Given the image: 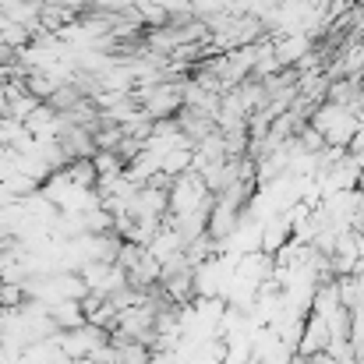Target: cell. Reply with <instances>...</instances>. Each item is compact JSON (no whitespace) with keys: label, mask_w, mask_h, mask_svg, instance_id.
<instances>
[{"label":"cell","mask_w":364,"mask_h":364,"mask_svg":"<svg viewBox=\"0 0 364 364\" xmlns=\"http://www.w3.org/2000/svg\"><path fill=\"white\" fill-rule=\"evenodd\" d=\"M46 315H50V322L57 326V333L85 326V311H82V301H53V304H46Z\"/></svg>","instance_id":"2"},{"label":"cell","mask_w":364,"mask_h":364,"mask_svg":"<svg viewBox=\"0 0 364 364\" xmlns=\"http://www.w3.org/2000/svg\"><path fill=\"white\" fill-rule=\"evenodd\" d=\"M205 202H209V188H205V181H202V173L195 166L170 181V216L191 213V209H198Z\"/></svg>","instance_id":"1"}]
</instances>
